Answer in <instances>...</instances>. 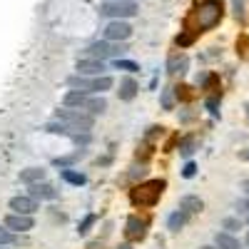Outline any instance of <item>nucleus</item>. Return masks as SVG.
<instances>
[{
  "instance_id": "35",
  "label": "nucleus",
  "mask_w": 249,
  "mask_h": 249,
  "mask_svg": "<svg viewBox=\"0 0 249 249\" xmlns=\"http://www.w3.org/2000/svg\"><path fill=\"white\" fill-rule=\"evenodd\" d=\"M117 249H132V247H130V244H120Z\"/></svg>"
},
{
  "instance_id": "39",
  "label": "nucleus",
  "mask_w": 249,
  "mask_h": 249,
  "mask_svg": "<svg viewBox=\"0 0 249 249\" xmlns=\"http://www.w3.org/2000/svg\"><path fill=\"white\" fill-rule=\"evenodd\" d=\"M0 249H8V247H0Z\"/></svg>"
},
{
  "instance_id": "17",
  "label": "nucleus",
  "mask_w": 249,
  "mask_h": 249,
  "mask_svg": "<svg viewBox=\"0 0 249 249\" xmlns=\"http://www.w3.org/2000/svg\"><path fill=\"white\" fill-rule=\"evenodd\" d=\"M72 130L68 122H62V120H53L48 124H43V132H50V135H62V137H72Z\"/></svg>"
},
{
  "instance_id": "36",
  "label": "nucleus",
  "mask_w": 249,
  "mask_h": 249,
  "mask_svg": "<svg viewBox=\"0 0 249 249\" xmlns=\"http://www.w3.org/2000/svg\"><path fill=\"white\" fill-rule=\"evenodd\" d=\"M199 249H217V247H199Z\"/></svg>"
},
{
  "instance_id": "9",
  "label": "nucleus",
  "mask_w": 249,
  "mask_h": 249,
  "mask_svg": "<svg viewBox=\"0 0 249 249\" xmlns=\"http://www.w3.org/2000/svg\"><path fill=\"white\" fill-rule=\"evenodd\" d=\"M8 207H10L13 212H18V214H35L40 210V202L28 195V197H13Z\"/></svg>"
},
{
  "instance_id": "22",
  "label": "nucleus",
  "mask_w": 249,
  "mask_h": 249,
  "mask_svg": "<svg viewBox=\"0 0 249 249\" xmlns=\"http://www.w3.org/2000/svg\"><path fill=\"white\" fill-rule=\"evenodd\" d=\"M60 177L65 179L68 184H75V187H82V184L88 182V177H85V175H82V172H75V170H70V167H68V170H62V172H60Z\"/></svg>"
},
{
  "instance_id": "29",
  "label": "nucleus",
  "mask_w": 249,
  "mask_h": 249,
  "mask_svg": "<svg viewBox=\"0 0 249 249\" xmlns=\"http://www.w3.org/2000/svg\"><path fill=\"white\" fill-rule=\"evenodd\" d=\"M182 175H184L187 179L195 177V175H197V164H195V162H187V164H184V170H182Z\"/></svg>"
},
{
  "instance_id": "37",
  "label": "nucleus",
  "mask_w": 249,
  "mask_h": 249,
  "mask_svg": "<svg viewBox=\"0 0 249 249\" xmlns=\"http://www.w3.org/2000/svg\"><path fill=\"white\" fill-rule=\"evenodd\" d=\"M247 120H249V102H247Z\"/></svg>"
},
{
  "instance_id": "7",
  "label": "nucleus",
  "mask_w": 249,
  "mask_h": 249,
  "mask_svg": "<svg viewBox=\"0 0 249 249\" xmlns=\"http://www.w3.org/2000/svg\"><path fill=\"white\" fill-rule=\"evenodd\" d=\"M75 70L80 75H88V77H95V75H105V60H97V57H82L77 60V65Z\"/></svg>"
},
{
  "instance_id": "8",
  "label": "nucleus",
  "mask_w": 249,
  "mask_h": 249,
  "mask_svg": "<svg viewBox=\"0 0 249 249\" xmlns=\"http://www.w3.org/2000/svg\"><path fill=\"white\" fill-rule=\"evenodd\" d=\"M5 227L13 232H30L35 222H33V214H18V212H10L5 217Z\"/></svg>"
},
{
  "instance_id": "5",
  "label": "nucleus",
  "mask_w": 249,
  "mask_h": 249,
  "mask_svg": "<svg viewBox=\"0 0 249 249\" xmlns=\"http://www.w3.org/2000/svg\"><path fill=\"white\" fill-rule=\"evenodd\" d=\"M127 45L124 43H112V40H97L88 48V55L90 57H97V60H117L124 55Z\"/></svg>"
},
{
  "instance_id": "32",
  "label": "nucleus",
  "mask_w": 249,
  "mask_h": 249,
  "mask_svg": "<svg viewBox=\"0 0 249 249\" xmlns=\"http://www.w3.org/2000/svg\"><path fill=\"white\" fill-rule=\"evenodd\" d=\"M237 207H239L242 212H247V214H249V199H242V202H239Z\"/></svg>"
},
{
  "instance_id": "33",
  "label": "nucleus",
  "mask_w": 249,
  "mask_h": 249,
  "mask_svg": "<svg viewBox=\"0 0 249 249\" xmlns=\"http://www.w3.org/2000/svg\"><path fill=\"white\" fill-rule=\"evenodd\" d=\"M242 190H244V195H247V197H249V177H247V179H244V182H242Z\"/></svg>"
},
{
  "instance_id": "16",
  "label": "nucleus",
  "mask_w": 249,
  "mask_h": 249,
  "mask_svg": "<svg viewBox=\"0 0 249 249\" xmlns=\"http://www.w3.org/2000/svg\"><path fill=\"white\" fill-rule=\"evenodd\" d=\"M179 210H184L187 214H199L204 210V202L199 197H195V195H187V197L179 199Z\"/></svg>"
},
{
  "instance_id": "4",
  "label": "nucleus",
  "mask_w": 249,
  "mask_h": 249,
  "mask_svg": "<svg viewBox=\"0 0 249 249\" xmlns=\"http://www.w3.org/2000/svg\"><path fill=\"white\" fill-rule=\"evenodd\" d=\"M164 192V179H152V182H144L140 184L137 190L132 192V202L140 207H150L160 199V195Z\"/></svg>"
},
{
  "instance_id": "10",
  "label": "nucleus",
  "mask_w": 249,
  "mask_h": 249,
  "mask_svg": "<svg viewBox=\"0 0 249 249\" xmlns=\"http://www.w3.org/2000/svg\"><path fill=\"white\" fill-rule=\"evenodd\" d=\"M30 187V197H35L37 202H43V199H48V202H53V199H57V190L53 184H48L45 179L43 182H35V184H28Z\"/></svg>"
},
{
  "instance_id": "24",
  "label": "nucleus",
  "mask_w": 249,
  "mask_h": 249,
  "mask_svg": "<svg viewBox=\"0 0 249 249\" xmlns=\"http://www.w3.org/2000/svg\"><path fill=\"white\" fill-rule=\"evenodd\" d=\"M115 68H117V70H124V72H137V70H140L137 62L124 60V57H117V60H115Z\"/></svg>"
},
{
  "instance_id": "6",
  "label": "nucleus",
  "mask_w": 249,
  "mask_h": 249,
  "mask_svg": "<svg viewBox=\"0 0 249 249\" xmlns=\"http://www.w3.org/2000/svg\"><path fill=\"white\" fill-rule=\"evenodd\" d=\"M132 35V25L127 20H110L105 28V40H112V43H124Z\"/></svg>"
},
{
  "instance_id": "18",
  "label": "nucleus",
  "mask_w": 249,
  "mask_h": 249,
  "mask_svg": "<svg viewBox=\"0 0 249 249\" xmlns=\"http://www.w3.org/2000/svg\"><path fill=\"white\" fill-rule=\"evenodd\" d=\"M82 110L90 112V115H102V112L107 110V100H105V97H100V95H90Z\"/></svg>"
},
{
  "instance_id": "2",
  "label": "nucleus",
  "mask_w": 249,
  "mask_h": 249,
  "mask_svg": "<svg viewBox=\"0 0 249 249\" xmlns=\"http://www.w3.org/2000/svg\"><path fill=\"white\" fill-rule=\"evenodd\" d=\"M55 120H62V122H68L70 127L80 130V132H90L92 130V115L85 112V110H75V107H62V110H55Z\"/></svg>"
},
{
  "instance_id": "21",
  "label": "nucleus",
  "mask_w": 249,
  "mask_h": 249,
  "mask_svg": "<svg viewBox=\"0 0 249 249\" xmlns=\"http://www.w3.org/2000/svg\"><path fill=\"white\" fill-rule=\"evenodd\" d=\"M137 82L132 80V77H124L122 82H120V100H124V102H127V100H132L135 95H137Z\"/></svg>"
},
{
  "instance_id": "12",
  "label": "nucleus",
  "mask_w": 249,
  "mask_h": 249,
  "mask_svg": "<svg viewBox=\"0 0 249 249\" xmlns=\"http://www.w3.org/2000/svg\"><path fill=\"white\" fill-rule=\"evenodd\" d=\"M90 92H82V90H70L65 92V97H62V105L65 107H75V110H82L85 107V102H88Z\"/></svg>"
},
{
  "instance_id": "31",
  "label": "nucleus",
  "mask_w": 249,
  "mask_h": 249,
  "mask_svg": "<svg viewBox=\"0 0 249 249\" xmlns=\"http://www.w3.org/2000/svg\"><path fill=\"white\" fill-rule=\"evenodd\" d=\"M207 107H210L212 115H217V97H210V100H207Z\"/></svg>"
},
{
  "instance_id": "26",
  "label": "nucleus",
  "mask_w": 249,
  "mask_h": 249,
  "mask_svg": "<svg viewBox=\"0 0 249 249\" xmlns=\"http://www.w3.org/2000/svg\"><path fill=\"white\" fill-rule=\"evenodd\" d=\"M222 227L227 232H234V230H242V219H237V217H227L224 222H222Z\"/></svg>"
},
{
  "instance_id": "3",
  "label": "nucleus",
  "mask_w": 249,
  "mask_h": 249,
  "mask_svg": "<svg viewBox=\"0 0 249 249\" xmlns=\"http://www.w3.org/2000/svg\"><path fill=\"white\" fill-rule=\"evenodd\" d=\"M137 3L132 0H105V3L100 5V13L107 15L112 20H127V18H135L137 15Z\"/></svg>"
},
{
  "instance_id": "34",
  "label": "nucleus",
  "mask_w": 249,
  "mask_h": 249,
  "mask_svg": "<svg viewBox=\"0 0 249 249\" xmlns=\"http://www.w3.org/2000/svg\"><path fill=\"white\" fill-rule=\"evenodd\" d=\"M239 157H242V160H247V162H249V150H244V152H242V155H239Z\"/></svg>"
},
{
  "instance_id": "25",
  "label": "nucleus",
  "mask_w": 249,
  "mask_h": 249,
  "mask_svg": "<svg viewBox=\"0 0 249 249\" xmlns=\"http://www.w3.org/2000/svg\"><path fill=\"white\" fill-rule=\"evenodd\" d=\"M179 152H182L184 157H190V155L195 152V137H187V140H182V144H179Z\"/></svg>"
},
{
  "instance_id": "13",
  "label": "nucleus",
  "mask_w": 249,
  "mask_h": 249,
  "mask_svg": "<svg viewBox=\"0 0 249 249\" xmlns=\"http://www.w3.org/2000/svg\"><path fill=\"white\" fill-rule=\"evenodd\" d=\"M68 88H70V90H82V92H90V95H92V77L75 72V75L68 77Z\"/></svg>"
},
{
  "instance_id": "38",
  "label": "nucleus",
  "mask_w": 249,
  "mask_h": 249,
  "mask_svg": "<svg viewBox=\"0 0 249 249\" xmlns=\"http://www.w3.org/2000/svg\"><path fill=\"white\" fill-rule=\"evenodd\" d=\"M247 244H249V234H247Z\"/></svg>"
},
{
  "instance_id": "23",
  "label": "nucleus",
  "mask_w": 249,
  "mask_h": 249,
  "mask_svg": "<svg viewBox=\"0 0 249 249\" xmlns=\"http://www.w3.org/2000/svg\"><path fill=\"white\" fill-rule=\"evenodd\" d=\"M15 242H18L15 232H13V230H8L5 224L0 227V247H10V244H15Z\"/></svg>"
},
{
  "instance_id": "19",
  "label": "nucleus",
  "mask_w": 249,
  "mask_h": 249,
  "mask_svg": "<svg viewBox=\"0 0 249 249\" xmlns=\"http://www.w3.org/2000/svg\"><path fill=\"white\" fill-rule=\"evenodd\" d=\"M23 184H35V182H43L45 179V170L43 167H28V170H23L20 172V177H18Z\"/></svg>"
},
{
  "instance_id": "14",
  "label": "nucleus",
  "mask_w": 249,
  "mask_h": 249,
  "mask_svg": "<svg viewBox=\"0 0 249 249\" xmlns=\"http://www.w3.org/2000/svg\"><path fill=\"white\" fill-rule=\"evenodd\" d=\"M187 68H190V57L187 55H172L170 60H167V72L170 75H182V72H187Z\"/></svg>"
},
{
  "instance_id": "30",
  "label": "nucleus",
  "mask_w": 249,
  "mask_h": 249,
  "mask_svg": "<svg viewBox=\"0 0 249 249\" xmlns=\"http://www.w3.org/2000/svg\"><path fill=\"white\" fill-rule=\"evenodd\" d=\"M162 105H164V107H167V110L172 107V92H170V90H167V92H164V97H162Z\"/></svg>"
},
{
  "instance_id": "20",
  "label": "nucleus",
  "mask_w": 249,
  "mask_h": 249,
  "mask_svg": "<svg viewBox=\"0 0 249 249\" xmlns=\"http://www.w3.org/2000/svg\"><path fill=\"white\" fill-rule=\"evenodd\" d=\"M187 219H190V214H187L184 210H177V212H172V214L167 217V230H170V232H179L182 227L187 224Z\"/></svg>"
},
{
  "instance_id": "15",
  "label": "nucleus",
  "mask_w": 249,
  "mask_h": 249,
  "mask_svg": "<svg viewBox=\"0 0 249 249\" xmlns=\"http://www.w3.org/2000/svg\"><path fill=\"white\" fill-rule=\"evenodd\" d=\"M214 247L217 249H242V242L232 237V232H217L214 234Z\"/></svg>"
},
{
  "instance_id": "28",
  "label": "nucleus",
  "mask_w": 249,
  "mask_h": 249,
  "mask_svg": "<svg viewBox=\"0 0 249 249\" xmlns=\"http://www.w3.org/2000/svg\"><path fill=\"white\" fill-rule=\"evenodd\" d=\"M77 157H80V155H70V157H60V160H55V164H57L60 170H68V167H70V164H72V162H75Z\"/></svg>"
},
{
  "instance_id": "1",
  "label": "nucleus",
  "mask_w": 249,
  "mask_h": 249,
  "mask_svg": "<svg viewBox=\"0 0 249 249\" xmlns=\"http://www.w3.org/2000/svg\"><path fill=\"white\" fill-rule=\"evenodd\" d=\"M224 18V5L219 3V0H204V3H199V8L195 10V25L199 33L204 30H212L222 23Z\"/></svg>"
},
{
  "instance_id": "11",
  "label": "nucleus",
  "mask_w": 249,
  "mask_h": 249,
  "mask_svg": "<svg viewBox=\"0 0 249 249\" xmlns=\"http://www.w3.org/2000/svg\"><path fill=\"white\" fill-rule=\"evenodd\" d=\"M124 234H127L130 239H144V234H147V222L140 219V217H130L127 224H124Z\"/></svg>"
},
{
  "instance_id": "27",
  "label": "nucleus",
  "mask_w": 249,
  "mask_h": 249,
  "mask_svg": "<svg viewBox=\"0 0 249 249\" xmlns=\"http://www.w3.org/2000/svg\"><path fill=\"white\" fill-rule=\"evenodd\" d=\"M92 224H95V214H88L85 219L80 222V227H77V232H80V234H85V232H90V227H92Z\"/></svg>"
}]
</instances>
